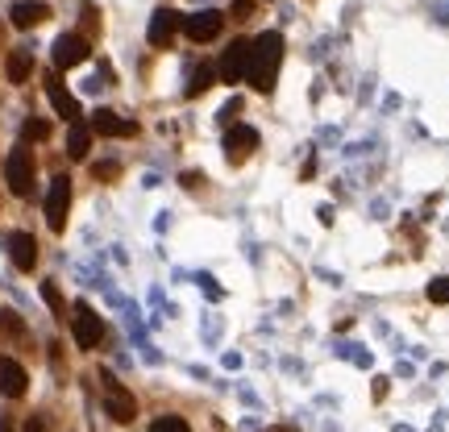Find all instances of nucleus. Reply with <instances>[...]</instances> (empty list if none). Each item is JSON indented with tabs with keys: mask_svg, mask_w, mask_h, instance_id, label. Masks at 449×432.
<instances>
[{
	"mask_svg": "<svg viewBox=\"0 0 449 432\" xmlns=\"http://www.w3.org/2000/svg\"><path fill=\"white\" fill-rule=\"evenodd\" d=\"M279 62H283V33H275V29L258 33L254 37V50H250V71H246V79L254 83V92H262V96L275 92Z\"/></svg>",
	"mask_w": 449,
	"mask_h": 432,
	"instance_id": "obj_1",
	"label": "nucleus"
},
{
	"mask_svg": "<svg viewBox=\"0 0 449 432\" xmlns=\"http://www.w3.org/2000/svg\"><path fill=\"white\" fill-rule=\"evenodd\" d=\"M33 179H37V162H33V150H29V141H17L12 150H8V158H4V183H8V191L12 196H33Z\"/></svg>",
	"mask_w": 449,
	"mask_h": 432,
	"instance_id": "obj_2",
	"label": "nucleus"
},
{
	"mask_svg": "<svg viewBox=\"0 0 449 432\" xmlns=\"http://www.w3.org/2000/svg\"><path fill=\"white\" fill-rule=\"evenodd\" d=\"M71 333H75V345H79V349H96V345L104 341V320H100V312L87 308V304H75V308H71Z\"/></svg>",
	"mask_w": 449,
	"mask_h": 432,
	"instance_id": "obj_3",
	"label": "nucleus"
},
{
	"mask_svg": "<svg viewBox=\"0 0 449 432\" xmlns=\"http://www.w3.org/2000/svg\"><path fill=\"white\" fill-rule=\"evenodd\" d=\"M100 383H104V412L117 420V424H129V420H137V399L108 374V370H100Z\"/></svg>",
	"mask_w": 449,
	"mask_h": 432,
	"instance_id": "obj_4",
	"label": "nucleus"
},
{
	"mask_svg": "<svg viewBox=\"0 0 449 432\" xmlns=\"http://www.w3.org/2000/svg\"><path fill=\"white\" fill-rule=\"evenodd\" d=\"M87 54H92V46H87L83 33H62V37H54V46H50L54 71H71V67L87 62Z\"/></svg>",
	"mask_w": 449,
	"mask_h": 432,
	"instance_id": "obj_5",
	"label": "nucleus"
},
{
	"mask_svg": "<svg viewBox=\"0 0 449 432\" xmlns=\"http://www.w3.org/2000/svg\"><path fill=\"white\" fill-rule=\"evenodd\" d=\"M67 212H71V179L67 175H54L50 191H46V225L54 233L67 229Z\"/></svg>",
	"mask_w": 449,
	"mask_h": 432,
	"instance_id": "obj_6",
	"label": "nucleus"
},
{
	"mask_svg": "<svg viewBox=\"0 0 449 432\" xmlns=\"http://www.w3.org/2000/svg\"><path fill=\"white\" fill-rule=\"evenodd\" d=\"M250 50H254V42H250V37H237V42H229V50L221 54V67H217V75H221L225 83H242V79H246V71H250Z\"/></svg>",
	"mask_w": 449,
	"mask_h": 432,
	"instance_id": "obj_7",
	"label": "nucleus"
},
{
	"mask_svg": "<svg viewBox=\"0 0 449 432\" xmlns=\"http://www.w3.org/2000/svg\"><path fill=\"white\" fill-rule=\"evenodd\" d=\"M179 29H183V12H175V8H154L146 37H150V46H171V37H175Z\"/></svg>",
	"mask_w": 449,
	"mask_h": 432,
	"instance_id": "obj_8",
	"label": "nucleus"
},
{
	"mask_svg": "<svg viewBox=\"0 0 449 432\" xmlns=\"http://www.w3.org/2000/svg\"><path fill=\"white\" fill-rule=\"evenodd\" d=\"M46 96H50V104H54V112H58L62 121H79V116H83L79 100H75V96L67 92V83H62V79H58L54 71L46 75Z\"/></svg>",
	"mask_w": 449,
	"mask_h": 432,
	"instance_id": "obj_9",
	"label": "nucleus"
},
{
	"mask_svg": "<svg viewBox=\"0 0 449 432\" xmlns=\"http://www.w3.org/2000/svg\"><path fill=\"white\" fill-rule=\"evenodd\" d=\"M87 125H92V133H100V137H133V133H137V125L125 121V116L112 112V108H96Z\"/></svg>",
	"mask_w": 449,
	"mask_h": 432,
	"instance_id": "obj_10",
	"label": "nucleus"
},
{
	"mask_svg": "<svg viewBox=\"0 0 449 432\" xmlns=\"http://www.w3.org/2000/svg\"><path fill=\"white\" fill-rule=\"evenodd\" d=\"M25 391H29L25 366H21L17 358H4V354H0V395H4V399H21Z\"/></svg>",
	"mask_w": 449,
	"mask_h": 432,
	"instance_id": "obj_11",
	"label": "nucleus"
},
{
	"mask_svg": "<svg viewBox=\"0 0 449 432\" xmlns=\"http://www.w3.org/2000/svg\"><path fill=\"white\" fill-rule=\"evenodd\" d=\"M221 12L217 8H204V12H192V17H183V33L192 37V42H212L217 33H221Z\"/></svg>",
	"mask_w": 449,
	"mask_h": 432,
	"instance_id": "obj_12",
	"label": "nucleus"
},
{
	"mask_svg": "<svg viewBox=\"0 0 449 432\" xmlns=\"http://www.w3.org/2000/svg\"><path fill=\"white\" fill-rule=\"evenodd\" d=\"M225 150H229V162H242L250 150H258V133L250 125H229L225 129Z\"/></svg>",
	"mask_w": 449,
	"mask_h": 432,
	"instance_id": "obj_13",
	"label": "nucleus"
},
{
	"mask_svg": "<svg viewBox=\"0 0 449 432\" xmlns=\"http://www.w3.org/2000/svg\"><path fill=\"white\" fill-rule=\"evenodd\" d=\"M8 258L17 270H33L37 266V241L33 233H8Z\"/></svg>",
	"mask_w": 449,
	"mask_h": 432,
	"instance_id": "obj_14",
	"label": "nucleus"
},
{
	"mask_svg": "<svg viewBox=\"0 0 449 432\" xmlns=\"http://www.w3.org/2000/svg\"><path fill=\"white\" fill-rule=\"evenodd\" d=\"M50 17V8L42 4V0H17L12 8H8V21L17 25V29H33V25H42Z\"/></svg>",
	"mask_w": 449,
	"mask_h": 432,
	"instance_id": "obj_15",
	"label": "nucleus"
},
{
	"mask_svg": "<svg viewBox=\"0 0 449 432\" xmlns=\"http://www.w3.org/2000/svg\"><path fill=\"white\" fill-rule=\"evenodd\" d=\"M4 75H8V83H25V79L33 75V50H25V46L8 50V58H4Z\"/></svg>",
	"mask_w": 449,
	"mask_h": 432,
	"instance_id": "obj_16",
	"label": "nucleus"
},
{
	"mask_svg": "<svg viewBox=\"0 0 449 432\" xmlns=\"http://www.w3.org/2000/svg\"><path fill=\"white\" fill-rule=\"evenodd\" d=\"M92 125H83V121H71V133H67V154L75 158V162H83L87 158V150H92Z\"/></svg>",
	"mask_w": 449,
	"mask_h": 432,
	"instance_id": "obj_17",
	"label": "nucleus"
},
{
	"mask_svg": "<svg viewBox=\"0 0 449 432\" xmlns=\"http://www.w3.org/2000/svg\"><path fill=\"white\" fill-rule=\"evenodd\" d=\"M212 83H217V67L200 62V67H196V75H192V83H187V96H204Z\"/></svg>",
	"mask_w": 449,
	"mask_h": 432,
	"instance_id": "obj_18",
	"label": "nucleus"
},
{
	"mask_svg": "<svg viewBox=\"0 0 449 432\" xmlns=\"http://www.w3.org/2000/svg\"><path fill=\"white\" fill-rule=\"evenodd\" d=\"M21 137H25V141H46V137H50V121L29 116V121H25V129H21Z\"/></svg>",
	"mask_w": 449,
	"mask_h": 432,
	"instance_id": "obj_19",
	"label": "nucleus"
},
{
	"mask_svg": "<svg viewBox=\"0 0 449 432\" xmlns=\"http://www.w3.org/2000/svg\"><path fill=\"white\" fill-rule=\"evenodd\" d=\"M21 333H25L21 316H17V312H8V308H0V341H4V337H21Z\"/></svg>",
	"mask_w": 449,
	"mask_h": 432,
	"instance_id": "obj_20",
	"label": "nucleus"
},
{
	"mask_svg": "<svg viewBox=\"0 0 449 432\" xmlns=\"http://www.w3.org/2000/svg\"><path fill=\"white\" fill-rule=\"evenodd\" d=\"M150 432H192V429H187L183 416H158V420L150 424Z\"/></svg>",
	"mask_w": 449,
	"mask_h": 432,
	"instance_id": "obj_21",
	"label": "nucleus"
},
{
	"mask_svg": "<svg viewBox=\"0 0 449 432\" xmlns=\"http://www.w3.org/2000/svg\"><path fill=\"white\" fill-rule=\"evenodd\" d=\"M42 300L50 304V312H54V316H62V312H67V308H62V295H58V287H54V283H42Z\"/></svg>",
	"mask_w": 449,
	"mask_h": 432,
	"instance_id": "obj_22",
	"label": "nucleus"
},
{
	"mask_svg": "<svg viewBox=\"0 0 449 432\" xmlns=\"http://www.w3.org/2000/svg\"><path fill=\"white\" fill-rule=\"evenodd\" d=\"M429 300H433V304H449V275L429 283Z\"/></svg>",
	"mask_w": 449,
	"mask_h": 432,
	"instance_id": "obj_23",
	"label": "nucleus"
},
{
	"mask_svg": "<svg viewBox=\"0 0 449 432\" xmlns=\"http://www.w3.org/2000/svg\"><path fill=\"white\" fill-rule=\"evenodd\" d=\"M21 432H50V420H46V412H33V416H25Z\"/></svg>",
	"mask_w": 449,
	"mask_h": 432,
	"instance_id": "obj_24",
	"label": "nucleus"
},
{
	"mask_svg": "<svg viewBox=\"0 0 449 432\" xmlns=\"http://www.w3.org/2000/svg\"><path fill=\"white\" fill-rule=\"evenodd\" d=\"M254 4H258V0H233V4H229V17H233V21H246V17L254 12Z\"/></svg>",
	"mask_w": 449,
	"mask_h": 432,
	"instance_id": "obj_25",
	"label": "nucleus"
},
{
	"mask_svg": "<svg viewBox=\"0 0 449 432\" xmlns=\"http://www.w3.org/2000/svg\"><path fill=\"white\" fill-rule=\"evenodd\" d=\"M92 175H96V179H117V175H121V166H117V162H96V166H92Z\"/></svg>",
	"mask_w": 449,
	"mask_h": 432,
	"instance_id": "obj_26",
	"label": "nucleus"
},
{
	"mask_svg": "<svg viewBox=\"0 0 449 432\" xmlns=\"http://www.w3.org/2000/svg\"><path fill=\"white\" fill-rule=\"evenodd\" d=\"M266 432H296V429H287V424H275V429H266Z\"/></svg>",
	"mask_w": 449,
	"mask_h": 432,
	"instance_id": "obj_27",
	"label": "nucleus"
}]
</instances>
